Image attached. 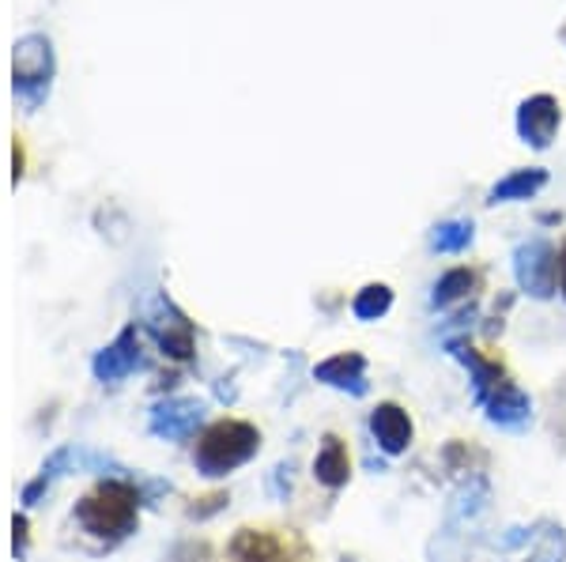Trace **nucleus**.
<instances>
[{"label":"nucleus","mask_w":566,"mask_h":562,"mask_svg":"<svg viewBox=\"0 0 566 562\" xmlns=\"http://www.w3.org/2000/svg\"><path fill=\"white\" fill-rule=\"evenodd\" d=\"M518 284L537 299H547V295L559 287V253L552 250V242L544 238H532L518 250Z\"/></svg>","instance_id":"nucleus-4"},{"label":"nucleus","mask_w":566,"mask_h":562,"mask_svg":"<svg viewBox=\"0 0 566 562\" xmlns=\"http://www.w3.org/2000/svg\"><path fill=\"white\" fill-rule=\"evenodd\" d=\"M483 408H487V419L491 423H503V427H518L529 419V396L518 382H503L495 393L483 400Z\"/></svg>","instance_id":"nucleus-13"},{"label":"nucleus","mask_w":566,"mask_h":562,"mask_svg":"<svg viewBox=\"0 0 566 562\" xmlns=\"http://www.w3.org/2000/svg\"><path fill=\"white\" fill-rule=\"evenodd\" d=\"M314 378L333 390H351V393H366V359L359 351H344L333 355V359L317 362Z\"/></svg>","instance_id":"nucleus-11"},{"label":"nucleus","mask_w":566,"mask_h":562,"mask_svg":"<svg viewBox=\"0 0 566 562\" xmlns=\"http://www.w3.org/2000/svg\"><path fill=\"white\" fill-rule=\"evenodd\" d=\"M371 434L377 438V445H382L389 457H400V453H405L408 445H412V438H416L412 416H408L397 400H382L371 411Z\"/></svg>","instance_id":"nucleus-8"},{"label":"nucleus","mask_w":566,"mask_h":562,"mask_svg":"<svg viewBox=\"0 0 566 562\" xmlns=\"http://www.w3.org/2000/svg\"><path fill=\"white\" fill-rule=\"evenodd\" d=\"M559 129V103L552 95H537L521 106L518 113V132L529 140L532 147H547Z\"/></svg>","instance_id":"nucleus-9"},{"label":"nucleus","mask_w":566,"mask_h":562,"mask_svg":"<svg viewBox=\"0 0 566 562\" xmlns=\"http://www.w3.org/2000/svg\"><path fill=\"white\" fill-rule=\"evenodd\" d=\"M159 310L162 318L152 321L155 340H159V347L167 355H174V359H189V355H193V325H189L174 306H170V321H167V299H159Z\"/></svg>","instance_id":"nucleus-12"},{"label":"nucleus","mask_w":566,"mask_h":562,"mask_svg":"<svg viewBox=\"0 0 566 562\" xmlns=\"http://www.w3.org/2000/svg\"><path fill=\"white\" fill-rule=\"evenodd\" d=\"M204 423V404L201 400H162L152 408L147 416V427H152L155 438H167V442H178V438H189L196 427Z\"/></svg>","instance_id":"nucleus-6"},{"label":"nucleus","mask_w":566,"mask_h":562,"mask_svg":"<svg viewBox=\"0 0 566 562\" xmlns=\"http://www.w3.org/2000/svg\"><path fill=\"white\" fill-rule=\"evenodd\" d=\"M469 242H472V223H465V219L442 223V227L434 230V246H438L442 253H457V250H465Z\"/></svg>","instance_id":"nucleus-17"},{"label":"nucleus","mask_w":566,"mask_h":562,"mask_svg":"<svg viewBox=\"0 0 566 562\" xmlns=\"http://www.w3.org/2000/svg\"><path fill=\"white\" fill-rule=\"evenodd\" d=\"M49 72H53V57H49L46 38H23V43L15 46V64H12L15 91L35 98L38 91L49 84Z\"/></svg>","instance_id":"nucleus-5"},{"label":"nucleus","mask_w":566,"mask_h":562,"mask_svg":"<svg viewBox=\"0 0 566 562\" xmlns=\"http://www.w3.org/2000/svg\"><path fill=\"white\" fill-rule=\"evenodd\" d=\"M12 551H15V559L27 555V517L23 514L12 521Z\"/></svg>","instance_id":"nucleus-18"},{"label":"nucleus","mask_w":566,"mask_h":562,"mask_svg":"<svg viewBox=\"0 0 566 562\" xmlns=\"http://www.w3.org/2000/svg\"><path fill=\"white\" fill-rule=\"evenodd\" d=\"M136 506H141V491L125 479H106L92 494L76 502V521L87 536L106 543L125 540L136 528Z\"/></svg>","instance_id":"nucleus-1"},{"label":"nucleus","mask_w":566,"mask_h":562,"mask_svg":"<svg viewBox=\"0 0 566 562\" xmlns=\"http://www.w3.org/2000/svg\"><path fill=\"white\" fill-rule=\"evenodd\" d=\"M351 476V450L340 434H325L322 445H317V457H314V479L325 487V491H340Z\"/></svg>","instance_id":"nucleus-10"},{"label":"nucleus","mask_w":566,"mask_h":562,"mask_svg":"<svg viewBox=\"0 0 566 562\" xmlns=\"http://www.w3.org/2000/svg\"><path fill=\"white\" fill-rule=\"evenodd\" d=\"M475 287V272L472 268H449L446 276L434 284V306H449V302H457V299H465Z\"/></svg>","instance_id":"nucleus-16"},{"label":"nucleus","mask_w":566,"mask_h":562,"mask_svg":"<svg viewBox=\"0 0 566 562\" xmlns=\"http://www.w3.org/2000/svg\"><path fill=\"white\" fill-rule=\"evenodd\" d=\"M227 562H310V548L294 528H238Z\"/></svg>","instance_id":"nucleus-3"},{"label":"nucleus","mask_w":566,"mask_h":562,"mask_svg":"<svg viewBox=\"0 0 566 562\" xmlns=\"http://www.w3.org/2000/svg\"><path fill=\"white\" fill-rule=\"evenodd\" d=\"M261 450V431L245 419H219L212 423L208 431L201 434L193 450V461H196V473L208 476V479H219L234 468H242L245 461H253V453Z\"/></svg>","instance_id":"nucleus-2"},{"label":"nucleus","mask_w":566,"mask_h":562,"mask_svg":"<svg viewBox=\"0 0 566 562\" xmlns=\"http://www.w3.org/2000/svg\"><path fill=\"white\" fill-rule=\"evenodd\" d=\"M393 306V291L385 284H366L363 291L356 295V302H351V313H356L359 321H377L385 318Z\"/></svg>","instance_id":"nucleus-15"},{"label":"nucleus","mask_w":566,"mask_h":562,"mask_svg":"<svg viewBox=\"0 0 566 562\" xmlns=\"http://www.w3.org/2000/svg\"><path fill=\"white\" fill-rule=\"evenodd\" d=\"M141 367H144V347H141V333H136V328H125V333L106 347V351H98L92 362L98 382H121V378L133 374V370H141Z\"/></svg>","instance_id":"nucleus-7"},{"label":"nucleus","mask_w":566,"mask_h":562,"mask_svg":"<svg viewBox=\"0 0 566 562\" xmlns=\"http://www.w3.org/2000/svg\"><path fill=\"white\" fill-rule=\"evenodd\" d=\"M544 181H547V170H518V174H510V178H503L498 181L495 189H491V201H521V196H532L537 189H544Z\"/></svg>","instance_id":"nucleus-14"},{"label":"nucleus","mask_w":566,"mask_h":562,"mask_svg":"<svg viewBox=\"0 0 566 562\" xmlns=\"http://www.w3.org/2000/svg\"><path fill=\"white\" fill-rule=\"evenodd\" d=\"M559 291H563V299H566V242H563V250H559Z\"/></svg>","instance_id":"nucleus-19"}]
</instances>
